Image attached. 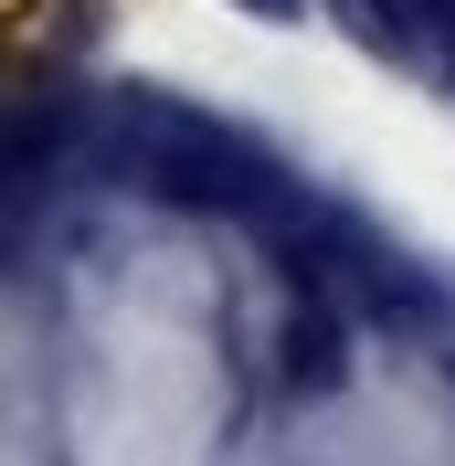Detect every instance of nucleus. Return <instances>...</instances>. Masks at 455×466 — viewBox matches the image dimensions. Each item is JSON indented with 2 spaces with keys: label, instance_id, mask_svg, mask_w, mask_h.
Returning <instances> with one entry per match:
<instances>
[{
  "label": "nucleus",
  "instance_id": "nucleus-2",
  "mask_svg": "<svg viewBox=\"0 0 455 466\" xmlns=\"http://www.w3.org/2000/svg\"><path fill=\"white\" fill-rule=\"evenodd\" d=\"M339 319H297L286 329V381H297V392H339Z\"/></svg>",
  "mask_w": 455,
  "mask_h": 466
},
{
  "label": "nucleus",
  "instance_id": "nucleus-3",
  "mask_svg": "<svg viewBox=\"0 0 455 466\" xmlns=\"http://www.w3.org/2000/svg\"><path fill=\"white\" fill-rule=\"evenodd\" d=\"M255 11H286V0H255Z\"/></svg>",
  "mask_w": 455,
  "mask_h": 466
},
{
  "label": "nucleus",
  "instance_id": "nucleus-1",
  "mask_svg": "<svg viewBox=\"0 0 455 466\" xmlns=\"http://www.w3.org/2000/svg\"><path fill=\"white\" fill-rule=\"evenodd\" d=\"M138 180H148V191H170V202H201V212L255 202V170H244L212 127H191V116H159V159H148Z\"/></svg>",
  "mask_w": 455,
  "mask_h": 466
}]
</instances>
